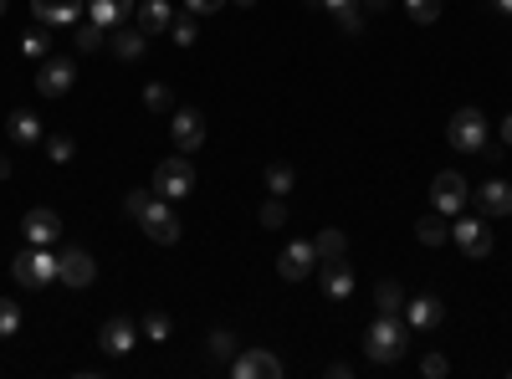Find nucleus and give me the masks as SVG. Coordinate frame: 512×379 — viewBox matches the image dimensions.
<instances>
[{"label":"nucleus","mask_w":512,"mask_h":379,"mask_svg":"<svg viewBox=\"0 0 512 379\" xmlns=\"http://www.w3.org/2000/svg\"><path fill=\"white\" fill-rule=\"evenodd\" d=\"M502 144H507V149H512V113H507V118H502Z\"/></svg>","instance_id":"obj_44"},{"label":"nucleus","mask_w":512,"mask_h":379,"mask_svg":"<svg viewBox=\"0 0 512 379\" xmlns=\"http://www.w3.org/2000/svg\"><path fill=\"white\" fill-rule=\"evenodd\" d=\"M6 134H11V144H41L47 139V129H41V118L31 113V108H11V118H6Z\"/></svg>","instance_id":"obj_22"},{"label":"nucleus","mask_w":512,"mask_h":379,"mask_svg":"<svg viewBox=\"0 0 512 379\" xmlns=\"http://www.w3.org/2000/svg\"><path fill=\"white\" fill-rule=\"evenodd\" d=\"M98 277V262H93V251H82V246H67L62 257H57V282L67 287H88Z\"/></svg>","instance_id":"obj_11"},{"label":"nucleus","mask_w":512,"mask_h":379,"mask_svg":"<svg viewBox=\"0 0 512 379\" xmlns=\"http://www.w3.org/2000/svg\"><path fill=\"white\" fill-rule=\"evenodd\" d=\"M11 277H16L26 292L57 282V257H52V246H26V251H16V257H11Z\"/></svg>","instance_id":"obj_4"},{"label":"nucleus","mask_w":512,"mask_h":379,"mask_svg":"<svg viewBox=\"0 0 512 379\" xmlns=\"http://www.w3.org/2000/svg\"><path fill=\"white\" fill-rule=\"evenodd\" d=\"M492 139V123L482 108H456L451 123H446V144L461 149V154H482V144Z\"/></svg>","instance_id":"obj_2"},{"label":"nucleus","mask_w":512,"mask_h":379,"mask_svg":"<svg viewBox=\"0 0 512 379\" xmlns=\"http://www.w3.org/2000/svg\"><path fill=\"white\" fill-rule=\"evenodd\" d=\"M6 6H11V0H0V16H6Z\"/></svg>","instance_id":"obj_46"},{"label":"nucleus","mask_w":512,"mask_h":379,"mask_svg":"<svg viewBox=\"0 0 512 379\" xmlns=\"http://www.w3.org/2000/svg\"><path fill=\"white\" fill-rule=\"evenodd\" d=\"M169 36H175V47H195V36H200V16H175V26H169Z\"/></svg>","instance_id":"obj_30"},{"label":"nucleus","mask_w":512,"mask_h":379,"mask_svg":"<svg viewBox=\"0 0 512 379\" xmlns=\"http://www.w3.org/2000/svg\"><path fill=\"white\" fill-rule=\"evenodd\" d=\"M139 333H144L149 344H164L169 333H175V323H169V313H164V308H149V313H144V323H139Z\"/></svg>","instance_id":"obj_25"},{"label":"nucleus","mask_w":512,"mask_h":379,"mask_svg":"<svg viewBox=\"0 0 512 379\" xmlns=\"http://www.w3.org/2000/svg\"><path fill=\"white\" fill-rule=\"evenodd\" d=\"M359 0H323V11H333V16H344V11H354Z\"/></svg>","instance_id":"obj_41"},{"label":"nucleus","mask_w":512,"mask_h":379,"mask_svg":"<svg viewBox=\"0 0 512 379\" xmlns=\"http://www.w3.org/2000/svg\"><path fill=\"white\" fill-rule=\"evenodd\" d=\"M349 374H354V364H344V359L328 364V379H349Z\"/></svg>","instance_id":"obj_42"},{"label":"nucleus","mask_w":512,"mask_h":379,"mask_svg":"<svg viewBox=\"0 0 512 379\" xmlns=\"http://www.w3.org/2000/svg\"><path fill=\"white\" fill-rule=\"evenodd\" d=\"M415 236H420L425 246H446V241H451V216H441V210L420 216V221H415Z\"/></svg>","instance_id":"obj_23"},{"label":"nucleus","mask_w":512,"mask_h":379,"mask_svg":"<svg viewBox=\"0 0 512 379\" xmlns=\"http://www.w3.org/2000/svg\"><path fill=\"white\" fill-rule=\"evenodd\" d=\"M308 6H323V0H308Z\"/></svg>","instance_id":"obj_48"},{"label":"nucleus","mask_w":512,"mask_h":379,"mask_svg":"<svg viewBox=\"0 0 512 379\" xmlns=\"http://www.w3.org/2000/svg\"><path fill=\"white\" fill-rule=\"evenodd\" d=\"M441 318H446V303L436 298V292H420V298H405V323H410V333L436 328Z\"/></svg>","instance_id":"obj_17"},{"label":"nucleus","mask_w":512,"mask_h":379,"mask_svg":"<svg viewBox=\"0 0 512 379\" xmlns=\"http://www.w3.org/2000/svg\"><path fill=\"white\" fill-rule=\"evenodd\" d=\"M262 180H267V190H272V195H282V200H287V195H292V185H297L292 164H267V175H262Z\"/></svg>","instance_id":"obj_27"},{"label":"nucleus","mask_w":512,"mask_h":379,"mask_svg":"<svg viewBox=\"0 0 512 379\" xmlns=\"http://www.w3.org/2000/svg\"><path fill=\"white\" fill-rule=\"evenodd\" d=\"M338 26H344L349 36H359V31H364V6H354V11H344V16H338Z\"/></svg>","instance_id":"obj_40"},{"label":"nucleus","mask_w":512,"mask_h":379,"mask_svg":"<svg viewBox=\"0 0 512 379\" xmlns=\"http://www.w3.org/2000/svg\"><path fill=\"white\" fill-rule=\"evenodd\" d=\"M108 47H113V57H118V62H144V57H149V36H144L134 21H128V26H113Z\"/></svg>","instance_id":"obj_18"},{"label":"nucleus","mask_w":512,"mask_h":379,"mask_svg":"<svg viewBox=\"0 0 512 379\" xmlns=\"http://www.w3.org/2000/svg\"><path fill=\"white\" fill-rule=\"evenodd\" d=\"M359 6H364V16H379L384 6H390V0H359Z\"/></svg>","instance_id":"obj_43"},{"label":"nucleus","mask_w":512,"mask_h":379,"mask_svg":"<svg viewBox=\"0 0 512 379\" xmlns=\"http://www.w3.org/2000/svg\"><path fill=\"white\" fill-rule=\"evenodd\" d=\"M231 374H236V379H282L287 369H282V359L267 354V349H241V354L231 359Z\"/></svg>","instance_id":"obj_10"},{"label":"nucleus","mask_w":512,"mask_h":379,"mask_svg":"<svg viewBox=\"0 0 512 379\" xmlns=\"http://www.w3.org/2000/svg\"><path fill=\"white\" fill-rule=\"evenodd\" d=\"M149 200H154V190H128V195H123V210H128V216L139 221L144 210H149Z\"/></svg>","instance_id":"obj_38"},{"label":"nucleus","mask_w":512,"mask_h":379,"mask_svg":"<svg viewBox=\"0 0 512 379\" xmlns=\"http://www.w3.org/2000/svg\"><path fill=\"white\" fill-rule=\"evenodd\" d=\"M72 31H77V52H98V47H103V26H93L88 16H82Z\"/></svg>","instance_id":"obj_31"},{"label":"nucleus","mask_w":512,"mask_h":379,"mask_svg":"<svg viewBox=\"0 0 512 379\" xmlns=\"http://www.w3.org/2000/svg\"><path fill=\"white\" fill-rule=\"evenodd\" d=\"M16 333H21V303L0 298V339H16Z\"/></svg>","instance_id":"obj_32"},{"label":"nucleus","mask_w":512,"mask_h":379,"mask_svg":"<svg viewBox=\"0 0 512 379\" xmlns=\"http://www.w3.org/2000/svg\"><path fill=\"white\" fill-rule=\"evenodd\" d=\"M134 26L144 36H159V31L175 26V6H169V0H144V6H134Z\"/></svg>","instance_id":"obj_20"},{"label":"nucleus","mask_w":512,"mask_h":379,"mask_svg":"<svg viewBox=\"0 0 512 379\" xmlns=\"http://www.w3.org/2000/svg\"><path fill=\"white\" fill-rule=\"evenodd\" d=\"M139 226H144V236L149 241H159V246H175L180 241V221H175V200H149V210L139 216Z\"/></svg>","instance_id":"obj_8"},{"label":"nucleus","mask_w":512,"mask_h":379,"mask_svg":"<svg viewBox=\"0 0 512 379\" xmlns=\"http://www.w3.org/2000/svg\"><path fill=\"white\" fill-rule=\"evenodd\" d=\"M477 210H482L487 221H507L512 216V185L507 180H487L477 190Z\"/></svg>","instance_id":"obj_19"},{"label":"nucleus","mask_w":512,"mask_h":379,"mask_svg":"<svg viewBox=\"0 0 512 379\" xmlns=\"http://www.w3.org/2000/svg\"><path fill=\"white\" fill-rule=\"evenodd\" d=\"M88 21L113 31V26H128L134 21V0H88Z\"/></svg>","instance_id":"obj_21"},{"label":"nucleus","mask_w":512,"mask_h":379,"mask_svg":"<svg viewBox=\"0 0 512 379\" xmlns=\"http://www.w3.org/2000/svg\"><path fill=\"white\" fill-rule=\"evenodd\" d=\"M31 16L41 26H77L88 16V0H31Z\"/></svg>","instance_id":"obj_13"},{"label":"nucleus","mask_w":512,"mask_h":379,"mask_svg":"<svg viewBox=\"0 0 512 379\" xmlns=\"http://www.w3.org/2000/svg\"><path fill=\"white\" fill-rule=\"evenodd\" d=\"M451 241L466 251V257H492V226L487 216H451Z\"/></svg>","instance_id":"obj_6"},{"label":"nucleus","mask_w":512,"mask_h":379,"mask_svg":"<svg viewBox=\"0 0 512 379\" xmlns=\"http://www.w3.org/2000/svg\"><path fill=\"white\" fill-rule=\"evenodd\" d=\"M262 226H267V231H282V226H287V200H282V195H272V200L262 205Z\"/></svg>","instance_id":"obj_34"},{"label":"nucleus","mask_w":512,"mask_h":379,"mask_svg":"<svg viewBox=\"0 0 512 379\" xmlns=\"http://www.w3.org/2000/svg\"><path fill=\"white\" fill-rule=\"evenodd\" d=\"M144 339V333L134 328V318H108L103 328H98V344H103V354H134V344Z\"/></svg>","instance_id":"obj_14"},{"label":"nucleus","mask_w":512,"mask_h":379,"mask_svg":"<svg viewBox=\"0 0 512 379\" xmlns=\"http://www.w3.org/2000/svg\"><path fill=\"white\" fill-rule=\"evenodd\" d=\"M466 200H472V185H466L456 170H441L431 180V210H441V216H461Z\"/></svg>","instance_id":"obj_7"},{"label":"nucleus","mask_w":512,"mask_h":379,"mask_svg":"<svg viewBox=\"0 0 512 379\" xmlns=\"http://www.w3.org/2000/svg\"><path fill=\"white\" fill-rule=\"evenodd\" d=\"M77 88V62L72 57H41V67H36V93L41 98H67Z\"/></svg>","instance_id":"obj_5"},{"label":"nucleus","mask_w":512,"mask_h":379,"mask_svg":"<svg viewBox=\"0 0 512 379\" xmlns=\"http://www.w3.org/2000/svg\"><path fill=\"white\" fill-rule=\"evenodd\" d=\"M210 359H216V364H226L231 369V359H236V333H226V328H216V333H210Z\"/></svg>","instance_id":"obj_26"},{"label":"nucleus","mask_w":512,"mask_h":379,"mask_svg":"<svg viewBox=\"0 0 512 379\" xmlns=\"http://www.w3.org/2000/svg\"><path fill=\"white\" fill-rule=\"evenodd\" d=\"M221 6H226V0H185V11H190V16H200V21H205V16H216Z\"/></svg>","instance_id":"obj_39"},{"label":"nucleus","mask_w":512,"mask_h":379,"mask_svg":"<svg viewBox=\"0 0 512 379\" xmlns=\"http://www.w3.org/2000/svg\"><path fill=\"white\" fill-rule=\"evenodd\" d=\"M492 6H497L502 16H512V0H492Z\"/></svg>","instance_id":"obj_45"},{"label":"nucleus","mask_w":512,"mask_h":379,"mask_svg":"<svg viewBox=\"0 0 512 379\" xmlns=\"http://www.w3.org/2000/svg\"><path fill=\"white\" fill-rule=\"evenodd\" d=\"M21 52H26V57H52V36L41 31V26L26 31V36H21Z\"/></svg>","instance_id":"obj_33"},{"label":"nucleus","mask_w":512,"mask_h":379,"mask_svg":"<svg viewBox=\"0 0 512 379\" xmlns=\"http://www.w3.org/2000/svg\"><path fill=\"white\" fill-rule=\"evenodd\" d=\"M47 154H52V164H67V159L77 154V144H72L67 134H52V139H47Z\"/></svg>","instance_id":"obj_37"},{"label":"nucleus","mask_w":512,"mask_h":379,"mask_svg":"<svg viewBox=\"0 0 512 379\" xmlns=\"http://www.w3.org/2000/svg\"><path fill=\"white\" fill-rule=\"evenodd\" d=\"M420 374H425V379H446V374H451V359H446V354H425V359H420Z\"/></svg>","instance_id":"obj_36"},{"label":"nucleus","mask_w":512,"mask_h":379,"mask_svg":"<svg viewBox=\"0 0 512 379\" xmlns=\"http://www.w3.org/2000/svg\"><path fill=\"white\" fill-rule=\"evenodd\" d=\"M169 139H175L180 154H195L205 144V118L195 108H175V113H169Z\"/></svg>","instance_id":"obj_9"},{"label":"nucleus","mask_w":512,"mask_h":379,"mask_svg":"<svg viewBox=\"0 0 512 379\" xmlns=\"http://www.w3.org/2000/svg\"><path fill=\"white\" fill-rule=\"evenodd\" d=\"M410 354V323L400 313H379L374 328L364 333V359L369 364H400Z\"/></svg>","instance_id":"obj_1"},{"label":"nucleus","mask_w":512,"mask_h":379,"mask_svg":"<svg viewBox=\"0 0 512 379\" xmlns=\"http://www.w3.org/2000/svg\"><path fill=\"white\" fill-rule=\"evenodd\" d=\"M318 282H323V298H328V303H344L349 292H354V267H349L344 257L318 262Z\"/></svg>","instance_id":"obj_16"},{"label":"nucleus","mask_w":512,"mask_h":379,"mask_svg":"<svg viewBox=\"0 0 512 379\" xmlns=\"http://www.w3.org/2000/svg\"><path fill=\"white\" fill-rule=\"evenodd\" d=\"M405 11H410L420 26H431V21H441V0H405Z\"/></svg>","instance_id":"obj_35"},{"label":"nucleus","mask_w":512,"mask_h":379,"mask_svg":"<svg viewBox=\"0 0 512 379\" xmlns=\"http://www.w3.org/2000/svg\"><path fill=\"white\" fill-rule=\"evenodd\" d=\"M144 103H149L154 113H175V88H169V82H149V88H144Z\"/></svg>","instance_id":"obj_29"},{"label":"nucleus","mask_w":512,"mask_h":379,"mask_svg":"<svg viewBox=\"0 0 512 379\" xmlns=\"http://www.w3.org/2000/svg\"><path fill=\"white\" fill-rule=\"evenodd\" d=\"M21 236H26L31 246H52V241L62 236V216H57V210H47V205H36V210H26Z\"/></svg>","instance_id":"obj_15"},{"label":"nucleus","mask_w":512,"mask_h":379,"mask_svg":"<svg viewBox=\"0 0 512 379\" xmlns=\"http://www.w3.org/2000/svg\"><path fill=\"white\" fill-rule=\"evenodd\" d=\"M313 267H318L313 241H292V246H282V257H277V277H282V282H303Z\"/></svg>","instance_id":"obj_12"},{"label":"nucleus","mask_w":512,"mask_h":379,"mask_svg":"<svg viewBox=\"0 0 512 379\" xmlns=\"http://www.w3.org/2000/svg\"><path fill=\"white\" fill-rule=\"evenodd\" d=\"M236 6H256V0H236Z\"/></svg>","instance_id":"obj_47"},{"label":"nucleus","mask_w":512,"mask_h":379,"mask_svg":"<svg viewBox=\"0 0 512 379\" xmlns=\"http://www.w3.org/2000/svg\"><path fill=\"white\" fill-rule=\"evenodd\" d=\"M149 190H154L159 200H185V195L195 190V164H190V154H169V159H159V170H154Z\"/></svg>","instance_id":"obj_3"},{"label":"nucleus","mask_w":512,"mask_h":379,"mask_svg":"<svg viewBox=\"0 0 512 379\" xmlns=\"http://www.w3.org/2000/svg\"><path fill=\"white\" fill-rule=\"evenodd\" d=\"M374 303H379V313H405V292H400V282H379V287H374Z\"/></svg>","instance_id":"obj_28"},{"label":"nucleus","mask_w":512,"mask_h":379,"mask_svg":"<svg viewBox=\"0 0 512 379\" xmlns=\"http://www.w3.org/2000/svg\"><path fill=\"white\" fill-rule=\"evenodd\" d=\"M313 251H318V262H333V257H344V251H349V236L338 231V226H328V231H318Z\"/></svg>","instance_id":"obj_24"}]
</instances>
